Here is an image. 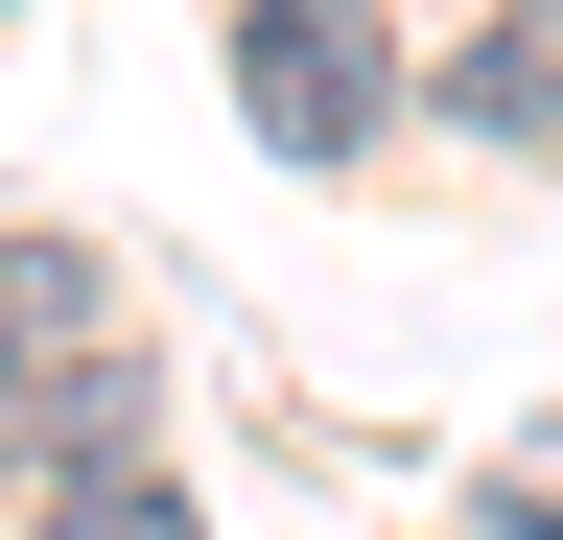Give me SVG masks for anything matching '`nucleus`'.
<instances>
[{
  "label": "nucleus",
  "instance_id": "obj_3",
  "mask_svg": "<svg viewBox=\"0 0 563 540\" xmlns=\"http://www.w3.org/2000/svg\"><path fill=\"white\" fill-rule=\"evenodd\" d=\"M470 118H517V142H563V0H540V24H493V47H470Z\"/></svg>",
  "mask_w": 563,
  "mask_h": 540
},
{
  "label": "nucleus",
  "instance_id": "obj_2",
  "mask_svg": "<svg viewBox=\"0 0 563 540\" xmlns=\"http://www.w3.org/2000/svg\"><path fill=\"white\" fill-rule=\"evenodd\" d=\"M95 329H118V306H95V258H70V235H47V258H0V376H70Z\"/></svg>",
  "mask_w": 563,
  "mask_h": 540
},
{
  "label": "nucleus",
  "instance_id": "obj_5",
  "mask_svg": "<svg viewBox=\"0 0 563 540\" xmlns=\"http://www.w3.org/2000/svg\"><path fill=\"white\" fill-rule=\"evenodd\" d=\"M24 399H47V376H0V470H24Z\"/></svg>",
  "mask_w": 563,
  "mask_h": 540
},
{
  "label": "nucleus",
  "instance_id": "obj_1",
  "mask_svg": "<svg viewBox=\"0 0 563 540\" xmlns=\"http://www.w3.org/2000/svg\"><path fill=\"white\" fill-rule=\"evenodd\" d=\"M376 0H258V24H235V118H258V142L282 165H352V142H376Z\"/></svg>",
  "mask_w": 563,
  "mask_h": 540
},
{
  "label": "nucleus",
  "instance_id": "obj_4",
  "mask_svg": "<svg viewBox=\"0 0 563 540\" xmlns=\"http://www.w3.org/2000/svg\"><path fill=\"white\" fill-rule=\"evenodd\" d=\"M47 540H188V494H165V470H70Z\"/></svg>",
  "mask_w": 563,
  "mask_h": 540
}]
</instances>
